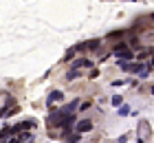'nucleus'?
<instances>
[{"label":"nucleus","mask_w":154,"mask_h":143,"mask_svg":"<svg viewBox=\"0 0 154 143\" xmlns=\"http://www.w3.org/2000/svg\"><path fill=\"white\" fill-rule=\"evenodd\" d=\"M75 53H77L75 48H68V51H66V55H64V62H71L73 57H75Z\"/></svg>","instance_id":"nucleus-13"},{"label":"nucleus","mask_w":154,"mask_h":143,"mask_svg":"<svg viewBox=\"0 0 154 143\" xmlns=\"http://www.w3.org/2000/svg\"><path fill=\"white\" fill-rule=\"evenodd\" d=\"M150 55H152V46H150V48H145L143 53H139V62H141V60H148Z\"/></svg>","instance_id":"nucleus-11"},{"label":"nucleus","mask_w":154,"mask_h":143,"mask_svg":"<svg viewBox=\"0 0 154 143\" xmlns=\"http://www.w3.org/2000/svg\"><path fill=\"white\" fill-rule=\"evenodd\" d=\"M123 35H125V31H112V33H108L106 38L108 40H119V38H123Z\"/></svg>","instance_id":"nucleus-9"},{"label":"nucleus","mask_w":154,"mask_h":143,"mask_svg":"<svg viewBox=\"0 0 154 143\" xmlns=\"http://www.w3.org/2000/svg\"><path fill=\"white\" fill-rule=\"evenodd\" d=\"M110 101H112V106H121V104H123V97H121V95H112Z\"/></svg>","instance_id":"nucleus-14"},{"label":"nucleus","mask_w":154,"mask_h":143,"mask_svg":"<svg viewBox=\"0 0 154 143\" xmlns=\"http://www.w3.org/2000/svg\"><path fill=\"white\" fill-rule=\"evenodd\" d=\"M7 137H11V128H2V130H0V143H2Z\"/></svg>","instance_id":"nucleus-10"},{"label":"nucleus","mask_w":154,"mask_h":143,"mask_svg":"<svg viewBox=\"0 0 154 143\" xmlns=\"http://www.w3.org/2000/svg\"><path fill=\"white\" fill-rule=\"evenodd\" d=\"M24 130H35V121L26 119V121H20L18 126L11 128V134H18V132H24Z\"/></svg>","instance_id":"nucleus-2"},{"label":"nucleus","mask_w":154,"mask_h":143,"mask_svg":"<svg viewBox=\"0 0 154 143\" xmlns=\"http://www.w3.org/2000/svg\"><path fill=\"white\" fill-rule=\"evenodd\" d=\"M75 130H77V134L90 132V130H93V121H90V119H79V121L75 123Z\"/></svg>","instance_id":"nucleus-5"},{"label":"nucleus","mask_w":154,"mask_h":143,"mask_svg":"<svg viewBox=\"0 0 154 143\" xmlns=\"http://www.w3.org/2000/svg\"><path fill=\"white\" fill-rule=\"evenodd\" d=\"M90 66H93V62L88 57H79V60L73 62V68H90Z\"/></svg>","instance_id":"nucleus-6"},{"label":"nucleus","mask_w":154,"mask_h":143,"mask_svg":"<svg viewBox=\"0 0 154 143\" xmlns=\"http://www.w3.org/2000/svg\"><path fill=\"white\" fill-rule=\"evenodd\" d=\"M77 77H82V70H79V68H73L71 73L66 75V79H68V82H73V79H77Z\"/></svg>","instance_id":"nucleus-8"},{"label":"nucleus","mask_w":154,"mask_h":143,"mask_svg":"<svg viewBox=\"0 0 154 143\" xmlns=\"http://www.w3.org/2000/svg\"><path fill=\"white\" fill-rule=\"evenodd\" d=\"M62 99H64V92H62V90H53L51 95H48L46 104H53V101H62Z\"/></svg>","instance_id":"nucleus-7"},{"label":"nucleus","mask_w":154,"mask_h":143,"mask_svg":"<svg viewBox=\"0 0 154 143\" xmlns=\"http://www.w3.org/2000/svg\"><path fill=\"white\" fill-rule=\"evenodd\" d=\"M115 55L119 57V60H128V62L134 60V53H132L130 48L125 46V42H121V44H117V46H115Z\"/></svg>","instance_id":"nucleus-1"},{"label":"nucleus","mask_w":154,"mask_h":143,"mask_svg":"<svg viewBox=\"0 0 154 143\" xmlns=\"http://www.w3.org/2000/svg\"><path fill=\"white\" fill-rule=\"evenodd\" d=\"M119 114H121V117H125V114H130V108H128V106H119Z\"/></svg>","instance_id":"nucleus-15"},{"label":"nucleus","mask_w":154,"mask_h":143,"mask_svg":"<svg viewBox=\"0 0 154 143\" xmlns=\"http://www.w3.org/2000/svg\"><path fill=\"white\" fill-rule=\"evenodd\" d=\"M101 44V38H97V40H88V42H82V44H77L75 46V51H95L97 46Z\"/></svg>","instance_id":"nucleus-4"},{"label":"nucleus","mask_w":154,"mask_h":143,"mask_svg":"<svg viewBox=\"0 0 154 143\" xmlns=\"http://www.w3.org/2000/svg\"><path fill=\"white\" fill-rule=\"evenodd\" d=\"M97 75H99V70H97V68H93V70H90V75H88V77H90V79H95Z\"/></svg>","instance_id":"nucleus-16"},{"label":"nucleus","mask_w":154,"mask_h":143,"mask_svg":"<svg viewBox=\"0 0 154 143\" xmlns=\"http://www.w3.org/2000/svg\"><path fill=\"white\" fill-rule=\"evenodd\" d=\"M90 106H93V101H90V99H86V101H79V106H77V108H79V110H88Z\"/></svg>","instance_id":"nucleus-12"},{"label":"nucleus","mask_w":154,"mask_h":143,"mask_svg":"<svg viewBox=\"0 0 154 143\" xmlns=\"http://www.w3.org/2000/svg\"><path fill=\"white\" fill-rule=\"evenodd\" d=\"M130 44H132V46H139L141 42H139V38H132V40H130Z\"/></svg>","instance_id":"nucleus-17"},{"label":"nucleus","mask_w":154,"mask_h":143,"mask_svg":"<svg viewBox=\"0 0 154 143\" xmlns=\"http://www.w3.org/2000/svg\"><path fill=\"white\" fill-rule=\"evenodd\" d=\"M64 110H53L51 117H48V128H60L62 126V119H64Z\"/></svg>","instance_id":"nucleus-3"}]
</instances>
